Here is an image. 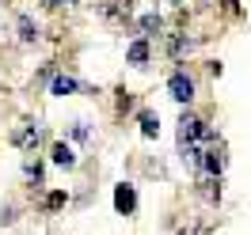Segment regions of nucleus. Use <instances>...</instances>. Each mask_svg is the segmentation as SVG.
<instances>
[{"instance_id":"nucleus-1","label":"nucleus","mask_w":251,"mask_h":235,"mask_svg":"<svg viewBox=\"0 0 251 235\" xmlns=\"http://www.w3.org/2000/svg\"><path fill=\"white\" fill-rule=\"evenodd\" d=\"M213 144H217V137H213L198 118L183 114V122H179V152H183V163H194V167H198L202 152L213 148Z\"/></svg>"},{"instance_id":"nucleus-2","label":"nucleus","mask_w":251,"mask_h":235,"mask_svg":"<svg viewBox=\"0 0 251 235\" xmlns=\"http://www.w3.org/2000/svg\"><path fill=\"white\" fill-rule=\"evenodd\" d=\"M168 87H172V99H179V103H190V99H194V80H190L187 72H175V76L168 80Z\"/></svg>"},{"instance_id":"nucleus-3","label":"nucleus","mask_w":251,"mask_h":235,"mask_svg":"<svg viewBox=\"0 0 251 235\" xmlns=\"http://www.w3.org/2000/svg\"><path fill=\"white\" fill-rule=\"evenodd\" d=\"M114 209H118V213H126V216L137 209V193H133V186H126V182H122V186L114 190Z\"/></svg>"},{"instance_id":"nucleus-4","label":"nucleus","mask_w":251,"mask_h":235,"mask_svg":"<svg viewBox=\"0 0 251 235\" xmlns=\"http://www.w3.org/2000/svg\"><path fill=\"white\" fill-rule=\"evenodd\" d=\"M53 163H57V167H76L73 148H69V144H53Z\"/></svg>"},{"instance_id":"nucleus-5","label":"nucleus","mask_w":251,"mask_h":235,"mask_svg":"<svg viewBox=\"0 0 251 235\" xmlns=\"http://www.w3.org/2000/svg\"><path fill=\"white\" fill-rule=\"evenodd\" d=\"M50 91H53V95H73V91H76V80H73V76H57Z\"/></svg>"},{"instance_id":"nucleus-6","label":"nucleus","mask_w":251,"mask_h":235,"mask_svg":"<svg viewBox=\"0 0 251 235\" xmlns=\"http://www.w3.org/2000/svg\"><path fill=\"white\" fill-rule=\"evenodd\" d=\"M149 61V42H133L129 46V64H145Z\"/></svg>"},{"instance_id":"nucleus-7","label":"nucleus","mask_w":251,"mask_h":235,"mask_svg":"<svg viewBox=\"0 0 251 235\" xmlns=\"http://www.w3.org/2000/svg\"><path fill=\"white\" fill-rule=\"evenodd\" d=\"M141 133H145V137H156V118H152L149 110L141 114Z\"/></svg>"},{"instance_id":"nucleus-8","label":"nucleus","mask_w":251,"mask_h":235,"mask_svg":"<svg viewBox=\"0 0 251 235\" xmlns=\"http://www.w3.org/2000/svg\"><path fill=\"white\" fill-rule=\"evenodd\" d=\"M19 31H23V42H31L34 34H38V31L31 27V19H19Z\"/></svg>"},{"instance_id":"nucleus-9","label":"nucleus","mask_w":251,"mask_h":235,"mask_svg":"<svg viewBox=\"0 0 251 235\" xmlns=\"http://www.w3.org/2000/svg\"><path fill=\"white\" fill-rule=\"evenodd\" d=\"M50 8H61V0H46ZM65 4H73V0H65Z\"/></svg>"},{"instance_id":"nucleus-10","label":"nucleus","mask_w":251,"mask_h":235,"mask_svg":"<svg viewBox=\"0 0 251 235\" xmlns=\"http://www.w3.org/2000/svg\"><path fill=\"white\" fill-rule=\"evenodd\" d=\"M179 235H198V232H179Z\"/></svg>"}]
</instances>
